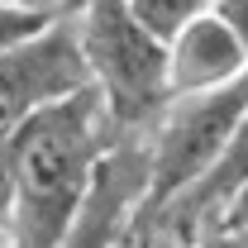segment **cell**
Here are the masks:
<instances>
[{
    "label": "cell",
    "instance_id": "cell-1",
    "mask_svg": "<svg viewBox=\"0 0 248 248\" xmlns=\"http://www.w3.org/2000/svg\"><path fill=\"white\" fill-rule=\"evenodd\" d=\"M115 124L91 86L58 95L5 134L10 239L5 248H58L91 191L95 162L115 143Z\"/></svg>",
    "mask_w": 248,
    "mask_h": 248
},
{
    "label": "cell",
    "instance_id": "cell-2",
    "mask_svg": "<svg viewBox=\"0 0 248 248\" xmlns=\"http://www.w3.org/2000/svg\"><path fill=\"white\" fill-rule=\"evenodd\" d=\"M72 29L86 62V86L100 95L115 134H148L172 100L167 43L139 24L129 0H77Z\"/></svg>",
    "mask_w": 248,
    "mask_h": 248
},
{
    "label": "cell",
    "instance_id": "cell-3",
    "mask_svg": "<svg viewBox=\"0 0 248 248\" xmlns=\"http://www.w3.org/2000/svg\"><path fill=\"white\" fill-rule=\"evenodd\" d=\"M244 110H248V72L215 91L172 95L157 124L143 134L148 139V191H143L139 210H153L196 182L229 143Z\"/></svg>",
    "mask_w": 248,
    "mask_h": 248
},
{
    "label": "cell",
    "instance_id": "cell-4",
    "mask_svg": "<svg viewBox=\"0 0 248 248\" xmlns=\"http://www.w3.org/2000/svg\"><path fill=\"white\" fill-rule=\"evenodd\" d=\"M77 86H86V62L77 53V29L67 10L0 48V134H10L24 115Z\"/></svg>",
    "mask_w": 248,
    "mask_h": 248
},
{
    "label": "cell",
    "instance_id": "cell-5",
    "mask_svg": "<svg viewBox=\"0 0 248 248\" xmlns=\"http://www.w3.org/2000/svg\"><path fill=\"white\" fill-rule=\"evenodd\" d=\"M244 182H248V110H244V120H239V129L229 134V143L219 148V157L186 191H177L172 201L134 215V224H129V248H177V244H186L191 234L210 229L224 215V205L234 201V191Z\"/></svg>",
    "mask_w": 248,
    "mask_h": 248
},
{
    "label": "cell",
    "instance_id": "cell-6",
    "mask_svg": "<svg viewBox=\"0 0 248 248\" xmlns=\"http://www.w3.org/2000/svg\"><path fill=\"white\" fill-rule=\"evenodd\" d=\"M143 191H148V139L120 134L95 162L91 191L72 215L67 234L58 239V248H124L129 224L143 205Z\"/></svg>",
    "mask_w": 248,
    "mask_h": 248
},
{
    "label": "cell",
    "instance_id": "cell-7",
    "mask_svg": "<svg viewBox=\"0 0 248 248\" xmlns=\"http://www.w3.org/2000/svg\"><path fill=\"white\" fill-rule=\"evenodd\" d=\"M248 72L244 48L234 43V33L219 24L215 15H196L167 38V81L172 95H191V91H215L229 86L234 77Z\"/></svg>",
    "mask_w": 248,
    "mask_h": 248
},
{
    "label": "cell",
    "instance_id": "cell-8",
    "mask_svg": "<svg viewBox=\"0 0 248 248\" xmlns=\"http://www.w3.org/2000/svg\"><path fill=\"white\" fill-rule=\"evenodd\" d=\"M210 5H215V0H129V10L139 15V24H143V29H153L162 43L182 29L186 19L205 15Z\"/></svg>",
    "mask_w": 248,
    "mask_h": 248
},
{
    "label": "cell",
    "instance_id": "cell-9",
    "mask_svg": "<svg viewBox=\"0 0 248 248\" xmlns=\"http://www.w3.org/2000/svg\"><path fill=\"white\" fill-rule=\"evenodd\" d=\"M210 15L234 33V43L244 48V58H248V0H215V5H210Z\"/></svg>",
    "mask_w": 248,
    "mask_h": 248
},
{
    "label": "cell",
    "instance_id": "cell-10",
    "mask_svg": "<svg viewBox=\"0 0 248 248\" xmlns=\"http://www.w3.org/2000/svg\"><path fill=\"white\" fill-rule=\"evenodd\" d=\"M43 19H53V15H33V10H19V5H10V10H0V48H10L15 38H24L33 33Z\"/></svg>",
    "mask_w": 248,
    "mask_h": 248
},
{
    "label": "cell",
    "instance_id": "cell-11",
    "mask_svg": "<svg viewBox=\"0 0 248 248\" xmlns=\"http://www.w3.org/2000/svg\"><path fill=\"white\" fill-rule=\"evenodd\" d=\"M129 248V244H124ZM177 248H248V234L244 229H229V224H210V229H201V234H191L186 244Z\"/></svg>",
    "mask_w": 248,
    "mask_h": 248
},
{
    "label": "cell",
    "instance_id": "cell-12",
    "mask_svg": "<svg viewBox=\"0 0 248 248\" xmlns=\"http://www.w3.org/2000/svg\"><path fill=\"white\" fill-rule=\"evenodd\" d=\"M10 239V162H5V134H0V248Z\"/></svg>",
    "mask_w": 248,
    "mask_h": 248
},
{
    "label": "cell",
    "instance_id": "cell-13",
    "mask_svg": "<svg viewBox=\"0 0 248 248\" xmlns=\"http://www.w3.org/2000/svg\"><path fill=\"white\" fill-rule=\"evenodd\" d=\"M215 224H229V229H244V234H248V182L234 191V201L224 205V215H219Z\"/></svg>",
    "mask_w": 248,
    "mask_h": 248
},
{
    "label": "cell",
    "instance_id": "cell-14",
    "mask_svg": "<svg viewBox=\"0 0 248 248\" xmlns=\"http://www.w3.org/2000/svg\"><path fill=\"white\" fill-rule=\"evenodd\" d=\"M77 0H19V10H33V15H67Z\"/></svg>",
    "mask_w": 248,
    "mask_h": 248
},
{
    "label": "cell",
    "instance_id": "cell-15",
    "mask_svg": "<svg viewBox=\"0 0 248 248\" xmlns=\"http://www.w3.org/2000/svg\"><path fill=\"white\" fill-rule=\"evenodd\" d=\"M10 5H19V0H0V10H10Z\"/></svg>",
    "mask_w": 248,
    "mask_h": 248
},
{
    "label": "cell",
    "instance_id": "cell-16",
    "mask_svg": "<svg viewBox=\"0 0 248 248\" xmlns=\"http://www.w3.org/2000/svg\"><path fill=\"white\" fill-rule=\"evenodd\" d=\"M124 244H129V239H124Z\"/></svg>",
    "mask_w": 248,
    "mask_h": 248
}]
</instances>
